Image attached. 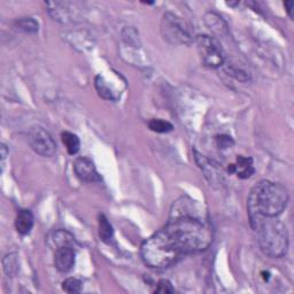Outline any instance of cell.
Returning <instances> with one entry per match:
<instances>
[{"mask_svg": "<svg viewBox=\"0 0 294 294\" xmlns=\"http://www.w3.org/2000/svg\"><path fill=\"white\" fill-rule=\"evenodd\" d=\"M158 232L178 260L185 255L204 252L214 237L207 212L198 201L188 196L172 204L168 223Z\"/></svg>", "mask_w": 294, "mask_h": 294, "instance_id": "6da1fadb", "label": "cell"}, {"mask_svg": "<svg viewBox=\"0 0 294 294\" xmlns=\"http://www.w3.org/2000/svg\"><path fill=\"white\" fill-rule=\"evenodd\" d=\"M288 202V192L282 184L261 180L250 190L247 208L250 218H277L285 210Z\"/></svg>", "mask_w": 294, "mask_h": 294, "instance_id": "7a4b0ae2", "label": "cell"}, {"mask_svg": "<svg viewBox=\"0 0 294 294\" xmlns=\"http://www.w3.org/2000/svg\"><path fill=\"white\" fill-rule=\"evenodd\" d=\"M250 220L262 252L269 258H283L288 248V234L284 224L277 218L258 216Z\"/></svg>", "mask_w": 294, "mask_h": 294, "instance_id": "3957f363", "label": "cell"}, {"mask_svg": "<svg viewBox=\"0 0 294 294\" xmlns=\"http://www.w3.org/2000/svg\"><path fill=\"white\" fill-rule=\"evenodd\" d=\"M162 36L172 44L190 45L193 42L192 29L183 18L172 13H166L161 22Z\"/></svg>", "mask_w": 294, "mask_h": 294, "instance_id": "277c9868", "label": "cell"}, {"mask_svg": "<svg viewBox=\"0 0 294 294\" xmlns=\"http://www.w3.org/2000/svg\"><path fill=\"white\" fill-rule=\"evenodd\" d=\"M196 46L201 56V61L206 67L218 68L224 64L226 53L220 42L215 37L201 34L196 38Z\"/></svg>", "mask_w": 294, "mask_h": 294, "instance_id": "5b68a950", "label": "cell"}, {"mask_svg": "<svg viewBox=\"0 0 294 294\" xmlns=\"http://www.w3.org/2000/svg\"><path fill=\"white\" fill-rule=\"evenodd\" d=\"M28 142L32 148L40 156L51 158L56 150L53 137L42 126H32L28 132Z\"/></svg>", "mask_w": 294, "mask_h": 294, "instance_id": "8992f818", "label": "cell"}, {"mask_svg": "<svg viewBox=\"0 0 294 294\" xmlns=\"http://www.w3.org/2000/svg\"><path fill=\"white\" fill-rule=\"evenodd\" d=\"M194 158L196 164L199 166L201 172L204 174V177L210 182L212 186H220L223 184L224 177L222 169L220 168V166L216 162L210 160V158L198 153L196 150H194Z\"/></svg>", "mask_w": 294, "mask_h": 294, "instance_id": "52a82bcc", "label": "cell"}, {"mask_svg": "<svg viewBox=\"0 0 294 294\" xmlns=\"http://www.w3.org/2000/svg\"><path fill=\"white\" fill-rule=\"evenodd\" d=\"M74 170H75L76 176L85 183H94V182L102 180L94 164L88 158L83 156L76 158L74 164Z\"/></svg>", "mask_w": 294, "mask_h": 294, "instance_id": "ba28073f", "label": "cell"}, {"mask_svg": "<svg viewBox=\"0 0 294 294\" xmlns=\"http://www.w3.org/2000/svg\"><path fill=\"white\" fill-rule=\"evenodd\" d=\"M75 256L76 250L75 247L72 246H60L56 247V253H54V264L58 272L67 274L75 266Z\"/></svg>", "mask_w": 294, "mask_h": 294, "instance_id": "9c48e42d", "label": "cell"}, {"mask_svg": "<svg viewBox=\"0 0 294 294\" xmlns=\"http://www.w3.org/2000/svg\"><path fill=\"white\" fill-rule=\"evenodd\" d=\"M253 160L250 158H245L239 156L237 158V164H230L229 172H237L239 178H250V176L255 172V169L252 166Z\"/></svg>", "mask_w": 294, "mask_h": 294, "instance_id": "30bf717a", "label": "cell"}, {"mask_svg": "<svg viewBox=\"0 0 294 294\" xmlns=\"http://www.w3.org/2000/svg\"><path fill=\"white\" fill-rule=\"evenodd\" d=\"M34 226V215L28 210H23L18 212L15 220L16 231L22 236L28 234Z\"/></svg>", "mask_w": 294, "mask_h": 294, "instance_id": "8fae6325", "label": "cell"}, {"mask_svg": "<svg viewBox=\"0 0 294 294\" xmlns=\"http://www.w3.org/2000/svg\"><path fill=\"white\" fill-rule=\"evenodd\" d=\"M61 139H62L64 145L66 146V148H67L68 153L70 154V156H75V154L78 152L80 147V138L77 137L76 134L69 132V131H64V132L61 134Z\"/></svg>", "mask_w": 294, "mask_h": 294, "instance_id": "7c38bea8", "label": "cell"}, {"mask_svg": "<svg viewBox=\"0 0 294 294\" xmlns=\"http://www.w3.org/2000/svg\"><path fill=\"white\" fill-rule=\"evenodd\" d=\"M99 237L105 242H110L113 238V226L105 215L99 216Z\"/></svg>", "mask_w": 294, "mask_h": 294, "instance_id": "4fadbf2b", "label": "cell"}, {"mask_svg": "<svg viewBox=\"0 0 294 294\" xmlns=\"http://www.w3.org/2000/svg\"><path fill=\"white\" fill-rule=\"evenodd\" d=\"M53 242L56 247L60 246H72L76 247V240L66 230H59L54 234Z\"/></svg>", "mask_w": 294, "mask_h": 294, "instance_id": "5bb4252c", "label": "cell"}, {"mask_svg": "<svg viewBox=\"0 0 294 294\" xmlns=\"http://www.w3.org/2000/svg\"><path fill=\"white\" fill-rule=\"evenodd\" d=\"M2 266H4V272H5L7 276L13 277L18 270V262L16 254L15 253L7 254L2 260Z\"/></svg>", "mask_w": 294, "mask_h": 294, "instance_id": "9a60e30c", "label": "cell"}, {"mask_svg": "<svg viewBox=\"0 0 294 294\" xmlns=\"http://www.w3.org/2000/svg\"><path fill=\"white\" fill-rule=\"evenodd\" d=\"M148 126L150 130L154 131V132H158V134L169 132V131H172L174 129L172 123L164 121V120H158V118L150 120L148 123Z\"/></svg>", "mask_w": 294, "mask_h": 294, "instance_id": "2e32d148", "label": "cell"}, {"mask_svg": "<svg viewBox=\"0 0 294 294\" xmlns=\"http://www.w3.org/2000/svg\"><path fill=\"white\" fill-rule=\"evenodd\" d=\"M18 29L28 34H34L38 32V23L32 18H23L16 21Z\"/></svg>", "mask_w": 294, "mask_h": 294, "instance_id": "e0dca14e", "label": "cell"}, {"mask_svg": "<svg viewBox=\"0 0 294 294\" xmlns=\"http://www.w3.org/2000/svg\"><path fill=\"white\" fill-rule=\"evenodd\" d=\"M96 88L98 91V94L100 96H102L104 99H108V100H114V96L113 92L110 91V88H108V85L106 84L105 80L102 76H96Z\"/></svg>", "mask_w": 294, "mask_h": 294, "instance_id": "ac0fdd59", "label": "cell"}, {"mask_svg": "<svg viewBox=\"0 0 294 294\" xmlns=\"http://www.w3.org/2000/svg\"><path fill=\"white\" fill-rule=\"evenodd\" d=\"M62 290L67 293H78L82 290V283L76 278H67L62 282Z\"/></svg>", "mask_w": 294, "mask_h": 294, "instance_id": "d6986e66", "label": "cell"}, {"mask_svg": "<svg viewBox=\"0 0 294 294\" xmlns=\"http://www.w3.org/2000/svg\"><path fill=\"white\" fill-rule=\"evenodd\" d=\"M226 72L229 74V75L234 76V78H237L238 80H242V82H246V80H248V75H247L244 70H242V69L234 67V66L228 64L226 68Z\"/></svg>", "mask_w": 294, "mask_h": 294, "instance_id": "ffe728a7", "label": "cell"}, {"mask_svg": "<svg viewBox=\"0 0 294 294\" xmlns=\"http://www.w3.org/2000/svg\"><path fill=\"white\" fill-rule=\"evenodd\" d=\"M175 290H174L172 283L167 280H162L158 283V288L156 290V293H162V294H167V293H174Z\"/></svg>", "mask_w": 294, "mask_h": 294, "instance_id": "44dd1931", "label": "cell"}, {"mask_svg": "<svg viewBox=\"0 0 294 294\" xmlns=\"http://www.w3.org/2000/svg\"><path fill=\"white\" fill-rule=\"evenodd\" d=\"M216 142L220 148H229L234 145V140L229 136H218L216 137Z\"/></svg>", "mask_w": 294, "mask_h": 294, "instance_id": "7402d4cb", "label": "cell"}, {"mask_svg": "<svg viewBox=\"0 0 294 294\" xmlns=\"http://www.w3.org/2000/svg\"><path fill=\"white\" fill-rule=\"evenodd\" d=\"M284 5H285L286 8H288V15L292 18V10H293V7H294V2H286L284 4Z\"/></svg>", "mask_w": 294, "mask_h": 294, "instance_id": "603a6c76", "label": "cell"}, {"mask_svg": "<svg viewBox=\"0 0 294 294\" xmlns=\"http://www.w3.org/2000/svg\"><path fill=\"white\" fill-rule=\"evenodd\" d=\"M7 153H8V150H7V147L2 144V161L6 158Z\"/></svg>", "mask_w": 294, "mask_h": 294, "instance_id": "cb8c5ba5", "label": "cell"}]
</instances>
